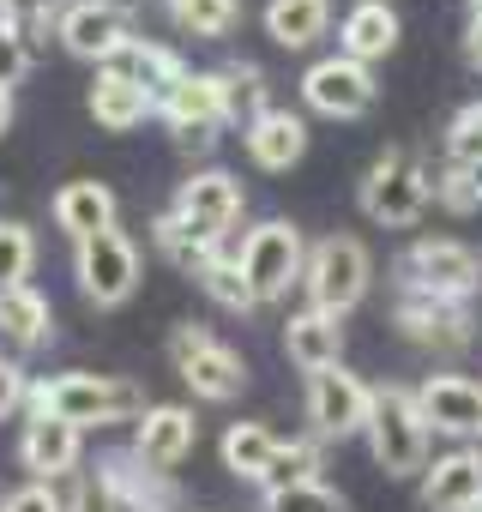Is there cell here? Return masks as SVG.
<instances>
[{
  "instance_id": "cell-25",
  "label": "cell",
  "mask_w": 482,
  "mask_h": 512,
  "mask_svg": "<svg viewBox=\"0 0 482 512\" xmlns=\"http://www.w3.org/2000/svg\"><path fill=\"white\" fill-rule=\"evenodd\" d=\"M326 25H332V0H272L266 7V37L290 55L314 49L326 37Z\"/></svg>"
},
{
  "instance_id": "cell-45",
  "label": "cell",
  "mask_w": 482,
  "mask_h": 512,
  "mask_svg": "<svg viewBox=\"0 0 482 512\" xmlns=\"http://www.w3.org/2000/svg\"><path fill=\"white\" fill-rule=\"evenodd\" d=\"M476 512H482V506H476Z\"/></svg>"
},
{
  "instance_id": "cell-8",
  "label": "cell",
  "mask_w": 482,
  "mask_h": 512,
  "mask_svg": "<svg viewBox=\"0 0 482 512\" xmlns=\"http://www.w3.org/2000/svg\"><path fill=\"white\" fill-rule=\"evenodd\" d=\"M169 362L187 380V392L205 398V404H229V398H241V386H248V362H241L211 326H175Z\"/></svg>"
},
{
  "instance_id": "cell-21",
  "label": "cell",
  "mask_w": 482,
  "mask_h": 512,
  "mask_svg": "<svg viewBox=\"0 0 482 512\" xmlns=\"http://www.w3.org/2000/svg\"><path fill=\"white\" fill-rule=\"evenodd\" d=\"M398 31L404 25H398V13L386 7V0H356V7L344 13V25H338V55L374 67V61H386L398 49Z\"/></svg>"
},
{
  "instance_id": "cell-22",
  "label": "cell",
  "mask_w": 482,
  "mask_h": 512,
  "mask_svg": "<svg viewBox=\"0 0 482 512\" xmlns=\"http://www.w3.org/2000/svg\"><path fill=\"white\" fill-rule=\"evenodd\" d=\"M241 139H248V157H254L260 169H272V175L308 157V121L290 115V109H260Z\"/></svg>"
},
{
  "instance_id": "cell-27",
  "label": "cell",
  "mask_w": 482,
  "mask_h": 512,
  "mask_svg": "<svg viewBox=\"0 0 482 512\" xmlns=\"http://www.w3.org/2000/svg\"><path fill=\"white\" fill-rule=\"evenodd\" d=\"M109 73L133 79V85H139V91H151V97H163L169 85H181V79H187L181 55H175V49H163V43H145V37H133V43L109 61Z\"/></svg>"
},
{
  "instance_id": "cell-20",
  "label": "cell",
  "mask_w": 482,
  "mask_h": 512,
  "mask_svg": "<svg viewBox=\"0 0 482 512\" xmlns=\"http://www.w3.org/2000/svg\"><path fill=\"white\" fill-rule=\"evenodd\" d=\"M284 356H290L302 374L338 368V362H344V320H338V314H320V308H296V314L284 320Z\"/></svg>"
},
{
  "instance_id": "cell-42",
  "label": "cell",
  "mask_w": 482,
  "mask_h": 512,
  "mask_svg": "<svg viewBox=\"0 0 482 512\" xmlns=\"http://www.w3.org/2000/svg\"><path fill=\"white\" fill-rule=\"evenodd\" d=\"M464 61L482 73V13H470V25H464Z\"/></svg>"
},
{
  "instance_id": "cell-28",
  "label": "cell",
  "mask_w": 482,
  "mask_h": 512,
  "mask_svg": "<svg viewBox=\"0 0 482 512\" xmlns=\"http://www.w3.org/2000/svg\"><path fill=\"white\" fill-rule=\"evenodd\" d=\"M272 452H278V434L266 422H229L223 428V470H235L241 482H266Z\"/></svg>"
},
{
  "instance_id": "cell-35",
  "label": "cell",
  "mask_w": 482,
  "mask_h": 512,
  "mask_svg": "<svg viewBox=\"0 0 482 512\" xmlns=\"http://www.w3.org/2000/svg\"><path fill=\"white\" fill-rule=\"evenodd\" d=\"M260 512H350V506L326 482H296V488H266V506Z\"/></svg>"
},
{
  "instance_id": "cell-11",
  "label": "cell",
  "mask_w": 482,
  "mask_h": 512,
  "mask_svg": "<svg viewBox=\"0 0 482 512\" xmlns=\"http://www.w3.org/2000/svg\"><path fill=\"white\" fill-rule=\"evenodd\" d=\"M241 181L229 175V169H199V175H187L181 187H175V223L181 229H193L199 241H211V247H223L229 241V229L241 223Z\"/></svg>"
},
{
  "instance_id": "cell-17",
  "label": "cell",
  "mask_w": 482,
  "mask_h": 512,
  "mask_svg": "<svg viewBox=\"0 0 482 512\" xmlns=\"http://www.w3.org/2000/svg\"><path fill=\"white\" fill-rule=\"evenodd\" d=\"M482 506V452L476 446H452L440 458H428L422 470V512H476Z\"/></svg>"
},
{
  "instance_id": "cell-10",
  "label": "cell",
  "mask_w": 482,
  "mask_h": 512,
  "mask_svg": "<svg viewBox=\"0 0 482 512\" xmlns=\"http://www.w3.org/2000/svg\"><path fill=\"white\" fill-rule=\"evenodd\" d=\"M73 272H79L85 302L121 308V302L139 290V247H133V235H121V229L85 235V241L73 247Z\"/></svg>"
},
{
  "instance_id": "cell-6",
  "label": "cell",
  "mask_w": 482,
  "mask_h": 512,
  "mask_svg": "<svg viewBox=\"0 0 482 512\" xmlns=\"http://www.w3.org/2000/svg\"><path fill=\"white\" fill-rule=\"evenodd\" d=\"M368 452L386 476H422L428 470V422H422L410 386H374Z\"/></svg>"
},
{
  "instance_id": "cell-9",
  "label": "cell",
  "mask_w": 482,
  "mask_h": 512,
  "mask_svg": "<svg viewBox=\"0 0 482 512\" xmlns=\"http://www.w3.org/2000/svg\"><path fill=\"white\" fill-rule=\"evenodd\" d=\"M368 416H374V386L356 380L344 362L338 368H320L308 374V422H314V440H356L368 434Z\"/></svg>"
},
{
  "instance_id": "cell-32",
  "label": "cell",
  "mask_w": 482,
  "mask_h": 512,
  "mask_svg": "<svg viewBox=\"0 0 482 512\" xmlns=\"http://www.w3.org/2000/svg\"><path fill=\"white\" fill-rule=\"evenodd\" d=\"M199 290H205L217 308H229V314H254V308H260V296L248 290V278H241V266H235V253H217V260H205Z\"/></svg>"
},
{
  "instance_id": "cell-14",
  "label": "cell",
  "mask_w": 482,
  "mask_h": 512,
  "mask_svg": "<svg viewBox=\"0 0 482 512\" xmlns=\"http://www.w3.org/2000/svg\"><path fill=\"white\" fill-rule=\"evenodd\" d=\"M416 410H422L428 434H446L458 446L482 440V380H470V374H428L416 386Z\"/></svg>"
},
{
  "instance_id": "cell-33",
  "label": "cell",
  "mask_w": 482,
  "mask_h": 512,
  "mask_svg": "<svg viewBox=\"0 0 482 512\" xmlns=\"http://www.w3.org/2000/svg\"><path fill=\"white\" fill-rule=\"evenodd\" d=\"M31 266H37V235H31V223L0 217V290L31 284Z\"/></svg>"
},
{
  "instance_id": "cell-7",
  "label": "cell",
  "mask_w": 482,
  "mask_h": 512,
  "mask_svg": "<svg viewBox=\"0 0 482 512\" xmlns=\"http://www.w3.org/2000/svg\"><path fill=\"white\" fill-rule=\"evenodd\" d=\"M235 266H241V278H248V290L260 302H284L290 284H302L308 241H302V229L290 217H272V223L248 229V241H241V253H235Z\"/></svg>"
},
{
  "instance_id": "cell-24",
  "label": "cell",
  "mask_w": 482,
  "mask_h": 512,
  "mask_svg": "<svg viewBox=\"0 0 482 512\" xmlns=\"http://www.w3.org/2000/svg\"><path fill=\"white\" fill-rule=\"evenodd\" d=\"M49 211H55V229H67L73 241L115 229V193H109L103 181H67Z\"/></svg>"
},
{
  "instance_id": "cell-40",
  "label": "cell",
  "mask_w": 482,
  "mask_h": 512,
  "mask_svg": "<svg viewBox=\"0 0 482 512\" xmlns=\"http://www.w3.org/2000/svg\"><path fill=\"white\" fill-rule=\"evenodd\" d=\"M25 404H31V374L13 356H0V422H7L13 410H25Z\"/></svg>"
},
{
  "instance_id": "cell-41",
  "label": "cell",
  "mask_w": 482,
  "mask_h": 512,
  "mask_svg": "<svg viewBox=\"0 0 482 512\" xmlns=\"http://www.w3.org/2000/svg\"><path fill=\"white\" fill-rule=\"evenodd\" d=\"M67 512H121V506L109 500V488H103L97 476H85V482L67 494Z\"/></svg>"
},
{
  "instance_id": "cell-13",
  "label": "cell",
  "mask_w": 482,
  "mask_h": 512,
  "mask_svg": "<svg viewBox=\"0 0 482 512\" xmlns=\"http://www.w3.org/2000/svg\"><path fill=\"white\" fill-rule=\"evenodd\" d=\"M302 103L314 115H332V121H356L380 103V85H374V67L350 61V55H326L302 73Z\"/></svg>"
},
{
  "instance_id": "cell-26",
  "label": "cell",
  "mask_w": 482,
  "mask_h": 512,
  "mask_svg": "<svg viewBox=\"0 0 482 512\" xmlns=\"http://www.w3.org/2000/svg\"><path fill=\"white\" fill-rule=\"evenodd\" d=\"M0 338H7L13 350H43L55 338V314H49V302L31 284L0 290Z\"/></svg>"
},
{
  "instance_id": "cell-15",
  "label": "cell",
  "mask_w": 482,
  "mask_h": 512,
  "mask_svg": "<svg viewBox=\"0 0 482 512\" xmlns=\"http://www.w3.org/2000/svg\"><path fill=\"white\" fill-rule=\"evenodd\" d=\"M97 482L109 488V500H115L121 512H181L175 476L139 464L133 452H103V458H97Z\"/></svg>"
},
{
  "instance_id": "cell-29",
  "label": "cell",
  "mask_w": 482,
  "mask_h": 512,
  "mask_svg": "<svg viewBox=\"0 0 482 512\" xmlns=\"http://www.w3.org/2000/svg\"><path fill=\"white\" fill-rule=\"evenodd\" d=\"M151 241H157V253L175 266V272H187V278H199L205 272V260H217L223 247H211V241H199L193 229H181L175 223V211H163V217H151Z\"/></svg>"
},
{
  "instance_id": "cell-1",
  "label": "cell",
  "mask_w": 482,
  "mask_h": 512,
  "mask_svg": "<svg viewBox=\"0 0 482 512\" xmlns=\"http://www.w3.org/2000/svg\"><path fill=\"white\" fill-rule=\"evenodd\" d=\"M241 91L254 97V115L272 109L254 67H229V73H187L181 85H169L157 97V115L175 127V145L181 151H211L217 145V127H229L241 115Z\"/></svg>"
},
{
  "instance_id": "cell-31",
  "label": "cell",
  "mask_w": 482,
  "mask_h": 512,
  "mask_svg": "<svg viewBox=\"0 0 482 512\" xmlns=\"http://www.w3.org/2000/svg\"><path fill=\"white\" fill-rule=\"evenodd\" d=\"M163 7L187 37H205V43H217L241 25V0H163Z\"/></svg>"
},
{
  "instance_id": "cell-2",
  "label": "cell",
  "mask_w": 482,
  "mask_h": 512,
  "mask_svg": "<svg viewBox=\"0 0 482 512\" xmlns=\"http://www.w3.org/2000/svg\"><path fill=\"white\" fill-rule=\"evenodd\" d=\"M31 416H61L73 428H109V422H139L151 404L133 380L121 374H55L31 386Z\"/></svg>"
},
{
  "instance_id": "cell-37",
  "label": "cell",
  "mask_w": 482,
  "mask_h": 512,
  "mask_svg": "<svg viewBox=\"0 0 482 512\" xmlns=\"http://www.w3.org/2000/svg\"><path fill=\"white\" fill-rule=\"evenodd\" d=\"M37 61V37L13 19H0V85H19Z\"/></svg>"
},
{
  "instance_id": "cell-18",
  "label": "cell",
  "mask_w": 482,
  "mask_h": 512,
  "mask_svg": "<svg viewBox=\"0 0 482 512\" xmlns=\"http://www.w3.org/2000/svg\"><path fill=\"white\" fill-rule=\"evenodd\" d=\"M193 446H199V422L187 404H151L133 428V458L151 470H175Z\"/></svg>"
},
{
  "instance_id": "cell-43",
  "label": "cell",
  "mask_w": 482,
  "mask_h": 512,
  "mask_svg": "<svg viewBox=\"0 0 482 512\" xmlns=\"http://www.w3.org/2000/svg\"><path fill=\"white\" fill-rule=\"evenodd\" d=\"M13 115H19V103H13V85H0V139H7Z\"/></svg>"
},
{
  "instance_id": "cell-16",
  "label": "cell",
  "mask_w": 482,
  "mask_h": 512,
  "mask_svg": "<svg viewBox=\"0 0 482 512\" xmlns=\"http://www.w3.org/2000/svg\"><path fill=\"white\" fill-rule=\"evenodd\" d=\"M392 326H398L416 350H434V356H458V350L476 338V332H470V308H464V302H434V296H398Z\"/></svg>"
},
{
  "instance_id": "cell-3",
  "label": "cell",
  "mask_w": 482,
  "mask_h": 512,
  "mask_svg": "<svg viewBox=\"0 0 482 512\" xmlns=\"http://www.w3.org/2000/svg\"><path fill=\"white\" fill-rule=\"evenodd\" d=\"M476 290H482V253L452 235H416L398 253V296H434L470 308Z\"/></svg>"
},
{
  "instance_id": "cell-38",
  "label": "cell",
  "mask_w": 482,
  "mask_h": 512,
  "mask_svg": "<svg viewBox=\"0 0 482 512\" xmlns=\"http://www.w3.org/2000/svg\"><path fill=\"white\" fill-rule=\"evenodd\" d=\"M0 512H67V500L55 494V482H25L13 494H0Z\"/></svg>"
},
{
  "instance_id": "cell-23",
  "label": "cell",
  "mask_w": 482,
  "mask_h": 512,
  "mask_svg": "<svg viewBox=\"0 0 482 512\" xmlns=\"http://www.w3.org/2000/svg\"><path fill=\"white\" fill-rule=\"evenodd\" d=\"M91 115H97V127H109V133H133L145 115H157V97L139 91L133 79L97 67V79H91Z\"/></svg>"
},
{
  "instance_id": "cell-12",
  "label": "cell",
  "mask_w": 482,
  "mask_h": 512,
  "mask_svg": "<svg viewBox=\"0 0 482 512\" xmlns=\"http://www.w3.org/2000/svg\"><path fill=\"white\" fill-rule=\"evenodd\" d=\"M55 37L67 43V55L109 67L133 43V13L121 7V0H67L61 19H55Z\"/></svg>"
},
{
  "instance_id": "cell-39",
  "label": "cell",
  "mask_w": 482,
  "mask_h": 512,
  "mask_svg": "<svg viewBox=\"0 0 482 512\" xmlns=\"http://www.w3.org/2000/svg\"><path fill=\"white\" fill-rule=\"evenodd\" d=\"M61 7H67V0H0V19H13V25H25L37 37L49 19H61Z\"/></svg>"
},
{
  "instance_id": "cell-5",
  "label": "cell",
  "mask_w": 482,
  "mask_h": 512,
  "mask_svg": "<svg viewBox=\"0 0 482 512\" xmlns=\"http://www.w3.org/2000/svg\"><path fill=\"white\" fill-rule=\"evenodd\" d=\"M428 169L410 145H386L368 175H362V211L380 223V229H416L422 211H428Z\"/></svg>"
},
{
  "instance_id": "cell-36",
  "label": "cell",
  "mask_w": 482,
  "mask_h": 512,
  "mask_svg": "<svg viewBox=\"0 0 482 512\" xmlns=\"http://www.w3.org/2000/svg\"><path fill=\"white\" fill-rule=\"evenodd\" d=\"M446 163H482V103H464L446 121Z\"/></svg>"
},
{
  "instance_id": "cell-30",
  "label": "cell",
  "mask_w": 482,
  "mask_h": 512,
  "mask_svg": "<svg viewBox=\"0 0 482 512\" xmlns=\"http://www.w3.org/2000/svg\"><path fill=\"white\" fill-rule=\"evenodd\" d=\"M428 193L452 217H476L482 211V163H440V169H428Z\"/></svg>"
},
{
  "instance_id": "cell-19",
  "label": "cell",
  "mask_w": 482,
  "mask_h": 512,
  "mask_svg": "<svg viewBox=\"0 0 482 512\" xmlns=\"http://www.w3.org/2000/svg\"><path fill=\"white\" fill-rule=\"evenodd\" d=\"M19 458H25L31 482L73 476L79 458H85V428H73V422H61V416H31L25 434H19Z\"/></svg>"
},
{
  "instance_id": "cell-44",
  "label": "cell",
  "mask_w": 482,
  "mask_h": 512,
  "mask_svg": "<svg viewBox=\"0 0 482 512\" xmlns=\"http://www.w3.org/2000/svg\"><path fill=\"white\" fill-rule=\"evenodd\" d=\"M470 13H482V0H470Z\"/></svg>"
},
{
  "instance_id": "cell-4",
  "label": "cell",
  "mask_w": 482,
  "mask_h": 512,
  "mask_svg": "<svg viewBox=\"0 0 482 512\" xmlns=\"http://www.w3.org/2000/svg\"><path fill=\"white\" fill-rule=\"evenodd\" d=\"M368 284H374V253H368V241H356V235H326V241L308 247V266H302L308 308L344 320V314L368 296Z\"/></svg>"
},
{
  "instance_id": "cell-34",
  "label": "cell",
  "mask_w": 482,
  "mask_h": 512,
  "mask_svg": "<svg viewBox=\"0 0 482 512\" xmlns=\"http://www.w3.org/2000/svg\"><path fill=\"white\" fill-rule=\"evenodd\" d=\"M320 440H278L272 452V470L260 488H296V482H320Z\"/></svg>"
}]
</instances>
